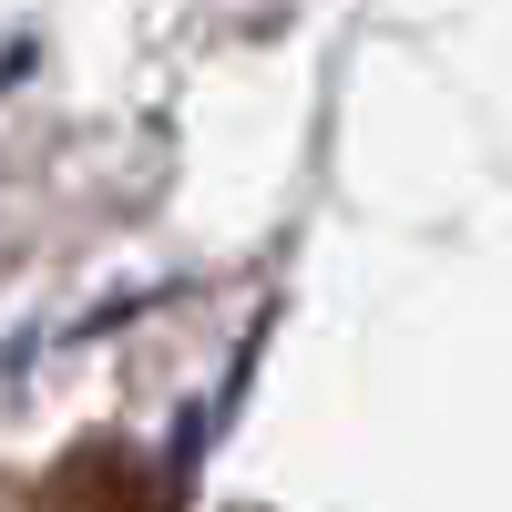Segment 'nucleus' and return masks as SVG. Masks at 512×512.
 Returning <instances> with one entry per match:
<instances>
[{"label": "nucleus", "mask_w": 512, "mask_h": 512, "mask_svg": "<svg viewBox=\"0 0 512 512\" xmlns=\"http://www.w3.org/2000/svg\"><path fill=\"white\" fill-rule=\"evenodd\" d=\"M31 512H175V472L144 461L134 441H82L41 472Z\"/></svg>", "instance_id": "f257e3e1"}]
</instances>
